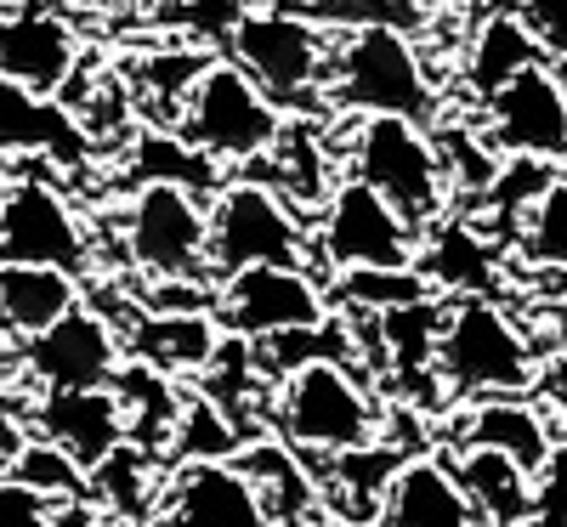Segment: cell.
I'll use <instances>...</instances> for the list:
<instances>
[{
    "instance_id": "obj_33",
    "label": "cell",
    "mask_w": 567,
    "mask_h": 527,
    "mask_svg": "<svg viewBox=\"0 0 567 527\" xmlns=\"http://www.w3.org/2000/svg\"><path fill=\"white\" fill-rule=\"evenodd\" d=\"M432 136H437V148H443V165H449L454 187L483 199L488 187H494V176H499V165H505V154L488 142V131L477 136L471 125H432Z\"/></svg>"
},
{
    "instance_id": "obj_27",
    "label": "cell",
    "mask_w": 567,
    "mask_h": 527,
    "mask_svg": "<svg viewBox=\"0 0 567 527\" xmlns=\"http://www.w3.org/2000/svg\"><path fill=\"white\" fill-rule=\"evenodd\" d=\"M239 465L256 476V488H261V499H267L272 521L296 527V521H307V516L318 510V488H312V476L301 471L296 448L284 443V437L245 443V448H239Z\"/></svg>"
},
{
    "instance_id": "obj_34",
    "label": "cell",
    "mask_w": 567,
    "mask_h": 527,
    "mask_svg": "<svg viewBox=\"0 0 567 527\" xmlns=\"http://www.w3.org/2000/svg\"><path fill=\"white\" fill-rule=\"evenodd\" d=\"M210 69V52H199V45H171V52H154L148 69H142V85H148V97H159V114L165 125L176 131L187 97H194L199 74Z\"/></svg>"
},
{
    "instance_id": "obj_18",
    "label": "cell",
    "mask_w": 567,
    "mask_h": 527,
    "mask_svg": "<svg viewBox=\"0 0 567 527\" xmlns=\"http://www.w3.org/2000/svg\"><path fill=\"white\" fill-rule=\"evenodd\" d=\"M374 521L381 527H483L477 505L460 488L454 465L437 454H414L392 471Z\"/></svg>"
},
{
    "instance_id": "obj_11",
    "label": "cell",
    "mask_w": 567,
    "mask_h": 527,
    "mask_svg": "<svg viewBox=\"0 0 567 527\" xmlns=\"http://www.w3.org/2000/svg\"><path fill=\"white\" fill-rule=\"evenodd\" d=\"M216 318L227 334L272 341L290 329H312L329 318V290L307 267H245L216 283Z\"/></svg>"
},
{
    "instance_id": "obj_39",
    "label": "cell",
    "mask_w": 567,
    "mask_h": 527,
    "mask_svg": "<svg viewBox=\"0 0 567 527\" xmlns=\"http://www.w3.org/2000/svg\"><path fill=\"white\" fill-rule=\"evenodd\" d=\"M477 7H488V12H528L534 0H477Z\"/></svg>"
},
{
    "instance_id": "obj_35",
    "label": "cell",
    "mask_w": 567,
    "mask_h": 527,
    "mask_svg": "<svg viewBox=\"0 0 567 527\" xmlns=\"http://www.w3.org/2000/svg\"><path fill=\"white\" fill-rule=\"evenodd\" d=\"M523 256L567 272V176H556L523 221Z\"/></svg>"
},
{
    "instance_id": "obj_1",
    "label": "cell",
    "mask_w": 567,
    "mask_h": 527,
    "mask_svg": "<svg viewBox=\"0 0 567 527\" xmlns=\"http://www.w3.org/2000/svg\"><path fill=\"white\" fill-rule=\"evenodd\" d=\"M323 114H403L432 125L437 85L414 52V34L398 23H352L347 34H336L323 74Z\"/></svg>"
},
{
    "instance_id": "obj_5",
    "label": "cell",
    "mask_w": 567,
    "mask_h": 527,
    "mask_svg": "<svg viewBox=\"0 0 567 527\" xmlns=\"http://www.w3.org/2000/svg\"><path fill=\"white\" fill-rule=\"evenodd\" d=\"M245 267H307L312 272V221L261 176L221 182L210 194V278Z\"/></svg>"
},
{
    "instance_id": "obj_36",
    "label": "cell",
    "mask_w": 567,
    "mask_h": 527,
    "mask_svg": "<svg viewBox=\"0 0 567 527\" xmlns=\"http://www.w3.org/2000/svg\"><path fill=\"white\" fill-rule=\"evenodd\" d=\"M0 527H58L52 499L29 483H18L12 471H0Z\"/></svg>"
},
{
    "instance_id": "obj_16",
    "label": "cell",
    "mask_w": 567,
    "mask_h": 527,
    "mask_svg": "<svg viewBox=\"0 0 567 527\" xmlns=\"http://www.w3.org/2000/svg\"><path fill=\"white\" fill-rule=\"evenodd\" d=\"M80 74V34L58 12H7L0 18V80H18L29 91H69Z\"/></svg>"
},
{
    "instance_id": "obj_21",
    "label": "cell",
    "mask_w": 567,
    "mask_h": 527,
    "mask_svg": "<svg viewBox=\"0 0 567 527\" xmlns=\"http://www.w3.org/2000/svg\"><path fill=\"white\" fill-rule=\"evenodd\" d=\"M460 443L465 448H494V454H511L523 471H545V459L556 454V437H550V420L539 403H528L523 392L511 397H477L460 420Z\"/></svg>"
},
{
    "instance_id": "obj_41",
    "label": "cell",
    "mask_w": 567,
    "mask_h": 527,
    "mask_svg": "<svg viewBox=\"0 0 567 527\" xmlns=\"http://www.w3.org/2000/svg\"><path fill=\"white\" fill-rule=\"evenodd\" d=\"M80 7H125V0H80Z\"/></svg>"
},
{
    "instance_id": "obj_2",
    "label": "cell",
    "mask_w": 567,
    "mask_h": 527,
    "mask_svg": "<svg viewBox=\"0 0 567 527\" xmlns=\"http://www.w3.org/2000/svg\"><path fill=\"white\" fill-rule=\"evenodd\" d=\"M347 176L369 182L381 199H392L420 232H432L449 216L454 176L443 165L437 136L403 114H363L347 136Z\"/></svg>"
},
{
    "instance_id": "obj_6",
    "label": "cell",
    "mask_w": 567,
    "mask_h": 527,
    "mask_svg": "<svg viewBox=\"0 0 567 527\" xmlns=\"http://www.w3.org/2000/svg\"><path fill=\"white\" fill-rule=\"evenodd\" d=\"M272 425L296 454H352L381 437L374 397L352 363L318 358L272 386Z\"/></svg>"
},
{
    "instance_id": "obj_23",
    "label": "cell",
    "mask_w": 567,
    "mask_h": 527,
    "mask_svg": "<svg viewBox=\"0 0 567 527\" xmlns=\"http://www.w3.org/2000/svg\"><path fill=\"white\" fill-rule=\"evenodd\" d=\"M454 476L460 488L477 505L483 527H528L534 516V471H523L511 454H494V448H454Z\"/></svg>"
},
{
    "instance_id": "obj_40",
    "label": "cell",
    "mask_w": 567,
    "mask_h": 527,
    "mask_svg": "<svg viewBox=\"0 0 567 527\" xmlns=\"http://www.w3.org/2000/svg\"><path fill=\"white\" fill-rule=\"evenodd\" d=\"M85 527H136V521H125V516H114V510H103V516H91Z\"/></svg>"
},
{
    "instance_id": "obj_30",
    "label": "cell",
    "mask_w": 567,
    "mask_h": 527,
    "mask_svg": "<svg viewBox=\"0 0 567 527\" xmlns=\"http://www.w3.org/2000/svg\"><path fill=\"white\" fill-rule=\"evenodd\" d=\"M437 283L414 267H347L336 272V301L347 312H398V307H414V301H432Z\"/></svg>"
},
{
    "instance_id": "obj_38",
    "label": "cell",
    "mask_w": 567,
    "mask_h": 527,
    "mask_svg": "<svg viewBox=\"0 0 567 527\" xmlns=\"http://www.w3.org/2000/svg\"><path fill=\"white\" fill-rule=\"evenodd\" d=\"M534 386H539V397H545L550 409H567V358H550V363L539 369Z\"/></svg>"
},
{
    "instance_id": "obj_31",
    "label": "cell",
    "mask_w": 567,
    "mask_h": 527,
    "mask_svg": "<svg viewBox=\"0 0 567 527\" xmlns=\"http://www.w3.org/2000/svg\"><path fill=\"white\" fill-rule=\"evenodd\" d=\"M131 170L142 182H182V187H221V165L210 154H199L194 142H187L182 131H142L136 136V154H131Z\"/></svg>"
},
{
    "instance_id": "obj_20",
    "label": "cell",
    "mask_w": 567,
    "mask_h": 527,
    "mask_svg": "<svg viewBox=\"0 0 567 527\" xmlns=\"http://www.w3.org/2000/svg\"><path fill=\"white\" fill-rule=\"evenodd\" d=\"M125 352L154 363L165 374H205V363L221 347V318L216 312H142L131 307L125 318Z\"/></svg>"
},
{
    "instance_id": "obj_24",
    "label": "cell",
    "mask_w": 567,
    "mask_h": 527,
    "mask_svg": "<svg viewBox=\"0 0 567 527\" xmlns=\"http://www.w3.org/2000/svg\"><path fill=\"white\" fill-rule=\"evenodd\" d=\"M528 63H545V40L523 12H488V23L471 34V58H465V91L477 103H488L494 91L523 74Z\"/></svg>"
},
{
    "instance_id": "obj_14",
    "label": "cell",
    "mask_w": 567,
    "mask_h": 527,
    "mask_svg": "<svg viewBox=\"0 0 567 527\" xmlns=\"http://www.w3.org/2000/svg\"><path fill=\"white\" fill-rule=\"evenodd\" d=\"M154 527H278L239 459H187L154 505Z\"/></svg>"
},
{
    "instance_id": "obj_29",
    "label": "cell",
    "mask_w": 567,
    "mask_h": 527,
    "mask_svg": "<svg viewBox=\"0 0 567 527\" xmlns=\"http://www.w3.org/2000/svg\"><path fill=\"white\" fill-rule=\"evenodd\" d=\"M239 448H245V425L233 420L210 392H187L182 397V414H176L165 459H176V465H187V459H233Z\"/></svg>"
},
{
    "instance_id": "obj_4",
    "label": "cell",
    "mask_w": 567,
    "mask_h": 527,
    "mask_svg": "<svg viewBox=\"0 0 567 527\" xmlns=\"http://www.w3.org/2000/svg\"><path fill=\"white\" fill-rule=\"evenodd\" d=\"M227 52L284 114H323V74L336 34L290 7H245Z\"/></svg>"
},
{
    "instance_id": "obj_3",
    "label": "cell",
    "mask_w": 567,
    "mask_h": 527,
    "mask_svg": "<svg viewBox=\"0 0 567 527\" xmlns=\"http://www.w3.org/2000/svg\"><path fill=\"white\" fill-rule=\"evenodd\" d=\"M437 380L449 397H511L539 380V358L494 296H460L443 307Z\"/></svg>"
},
{
    "instance_id": "obj_42",
    "label": "cell",
    "mask_w": 567,
    "mask_h": 527,
    "mask_svg": "<svg viewBox=\"0 0 567 527\" xmlns=\"http://www.w3.org/2000/svg\"><path fill=\"white\" fill-rule=\"evenodd\" d=\"M0 386H7V369H0Z\"/></svg>"
},
{
    "instance_id": "obj_8",
    "label": "cell",
    "mask_w": 567,
    "mask_h": 527,
    "mask_svg": "<svg viewBox=\"0 0 567 527\" xmlns=\"http://www.w3.org/2000/svg\"><path fill=\"white\" fill-rule=\"evenodd\" d=\"M120 238L136 278H210V205L199 187L136 182Z\"/></svg>"
},
{
    "instance_id": "obj_19",
    "label": "cell",
    "mask_w": 567,
    "mask_h": 527,
    "mask_svg": "<svg viewBox=\"0 0 567 527\" xmlns=\"http://www.w3.org/2000/svg\"><path fill=\"white\" fill-rule=\"evenodd\" d=\"M261 165L272 170L261 182H272L307 221H318V210L329 205V194L341 187L336 148H329V136H323V114H290V120H284V131H278V142H272V154Z\"/></svg>"
},
{
    "instance_id": "obj_32",
    "label": "cell",
    "mask_w": 567,
    "mask_h": 527,
    "mask_svg": "<svg viewBox=\"0 0 567 527\" xmlns=\"http://www.w3.org/2000/svg\"><path fill=\"white\" fill-rule=\"evenodd\" d=\"M7 471L18 476V483L40 488L45 499H91V471H85L69 448L45 443V437H29V443L7 459Z\"/></svg>"
},
{
    "instance_id": "obj_43",
    "label": "cell",
    "mask_w": 567,
    "mask_h": 527,
    "mask_svg": "<svg viewBox=\"0 0 567 527\" xmlns=\"http://www.w3.org/2000/svg\"><path fill=\"white\" fill-rule=\"evenodd\" d=\"M0 187H7V182H0Z\"/></svg>"
},
{
    "instance_id": "obj_13",
    "label": "cell",
    "mask_w": 567,
    "mask_h": 527,
    "mask_svg": "<svg viewBox=\"0 0 567 527\" xmlns=\"http://www.w3.org/2000/svg\"><path fill=\"white\" fill-rule=\"evenodd\" d=\"M483 131L499 154L567 165V80L550 63H528L483 103Z\"/></svg>"
},
{
    "instance_id": "obj_9",
    "label": "cell",
    "mask_w": 567,
    "mask_h": 527,
    "mask_svg": "<svg viewBox=\"0 0 567 527\" xmlns=\"http://www.w3.org/2000/svg\"><path fill=\"white\" fill-rule=\"evenodd\" d=\"M420 227L381 199L369 182L347 176L312 221V272H347V267H414L420 261Z\"/></svg>"
},
{
    "instance_id": "obj_12",
    "label": "cell",
    "mask_w": 567,
    "mask_h": 527,
    "mask_svg": "<svg viewBox=\"0 0 567 527\" xmlns=\"http://www.w3.org/2000/svg\"><path fill=\"white\" fill-rule=\"evenodd\" d=\"M0 261H40V267H91V232L80 210L40 176H18L0 187Z\"/></svg>"
},
{
    "instance_id": "obj_37",
    "label": "cell",
    "mask_w": 567,
    "mask_h": 527,
    "mask_svg": "<svg viewBox=\"0 0 567 527\" xmlns=\"http://www.w3.org/2000/svg\"><path fill=\"white\" fill-rule=\"evenodd\" d=\"M528 527H567V448H556L545 459V471L534 476V516Z\"/></svg>"
},
{
    "instance_id": "obj_28",
    "label": "cell",
    "mask_w": 567,
    "mask_h": 527,
    "mask_svg": "<svg viewBox=\"0 0 567 527\" xmlns=\"http://www.w3.org/2000/svg\"><path fill=\"white\" fill-rule=\"evenodd\" d=\"M91 494H97L114 516L125 521H142L154 516L165 483H159V454L142 448V443H120L103 465H91Z\"/></svg>"
},
{
    "instance_id": "obj_22",
    "label": "cell",
    "mask_w": 567,
    "mask_h": 527,
    "mask_svg": "<svg viewBox=\"0 0 567 527\" xmlns=\"http://www.w3.org/2000/svg\"><path fill=\"white\" fill-rule=\"evenodd\" d=\"M80 301H85L80 272L40 267V261H0V334H12V341H29V334L52 329Z\"/></svg>"
},
{
    "instance_id": "obj_10",
    "label": "cell",
    "mask_w": 567,
    "mask_h": 527,
    "mask_svg": "<svg viewBox=\"0 0 567 527\" xmlns=\"http://www.w3.org/2000/svg\"><path fill=\"white\" fill-rule=\"evenodd\" d=\"M18 363L29 369V380L40 392H85V386H114V374L125 369V334L114 329L109 312L97 307H74L63 312L52 329L18 341Z\"/></svg>"
},
{
    "instance_id": "obj_17",
    "label": "cell",
    "mask_w": 567,
    "mask_h": 527,
    "mask_svg": "<svg viewBox=\"0 0 567 527\" xmlns=\"http://www.w3.org/2000/svg\"><path fill=\"white\" fill-rule=\"evenodd\" d=\"M91 148V125L52 103L45 91H29L18 80H0V154L7 159H52L80 165Z\"/></svg>"
},
{
    "instance_id": "obj_15",
    "label": "cell",
    "mask_w": 567,
    "mask_h": 527,
    "mask_svg": "<svg viewBox=\"0 0 567 527\" xmlns=\"http://www.w3.org/2000/svg\"><path fill=\"white\" fill-rule=\"evenodd\" d=\"M34 437L69 448L85 471L103 465L120 443H131V420L114 386H85V392H40L29 409Z\"/></svg>"
},
{
    "instance_id": "obj_25",
    "label": "cell",
    "mask_w": 567,
    "mask_h": 527,
    "mask_svg": "<svg viewBox=\"0 0 567 527\" xmlns=\"http://www.w3.org/2000/svg\"><path fill=\"white\" fill-rule=\"evenodd\" d=\"M420 272L437 290H460V296H488L494 283V245L477 221H454L443 216L432 232L420 238Z\"/></svg>"
},
{
    "instance_id": "obj_26",
    "label": "cell",
    "mask_w": 567,
    "mask_h": 527,
    "mask_svg": "<svg viewBox=\"0 0 567 527\" xmlns=\"http://www.w3.org/2000/svg\"><path fill=\"white\" fill-rule=\"evenodd\" d=\"M114 392L125 403V420H131V443L165 454L171 448V431H176V414H182V392L176 380L142 358H125V369L114 374Z\"/></svg>"
},
{
    "instance_id": "obj_7",
    "label": "cell",
    "mask_w": 567,
    "mask_h": 527,
    "mask_svg": "<svg viewBox=\"0 0 567 527\" xmlns=\"http://www.w3.org/2000/svg\"><path fill=\"white\" fill-rule=\"evenodd\" d=\"M284 120L290 114H284L267 91L227 58V63H210L199 74L176 131L194 142L199 154H210L216 165H261L272 154Z\"/></svg>"
}]
</instances>
